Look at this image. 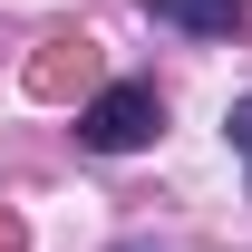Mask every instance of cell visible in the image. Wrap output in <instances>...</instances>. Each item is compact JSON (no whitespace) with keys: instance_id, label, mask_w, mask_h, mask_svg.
I'll use <instances>...</instances> for the list:
<instances>
[{"instance_id":"obj_1","label":"cell","mask_w":252,"mask_h":252,"mask_svg":"<svg viewBox=\"0 0 252 252\" xmlns=\"http://www.w3.org/2000/svg\"><path fill=\"white\" fill-rule=\"evenodd\" d=\"M156 126H165L156 88H146V78H117V88H97L88 107H78V146H88V156H136V146H156Z\"/></svg>"},{"instance_id":"obj_2","label":"cell","mask_w":252,"mask_h":252,"mask_svg":"<svg viewBox=\"0 0 252 252\" xmlns=\"http://www.w3.org/2000/svg\"><path fill=\"white\" fill-rule=\"evenodd\" d=\"M146 20H165V30H194V39H233L252 20V0H146Z\"/></svg>"},{"instance_id":"obj_3","label":"cell","mask_w":252,"mask_h":252,"mask_svg":"<svg viewBox=\"0 0 252 252\" xmlns=\"http://www.w3.org/2000/svg\"><path fill=\"white\" fill-rule=\"evenodd\" d=\"M223 136H233V156H243V185H252V97H233V117H223Z\"/></svg>"}]
</instances>
